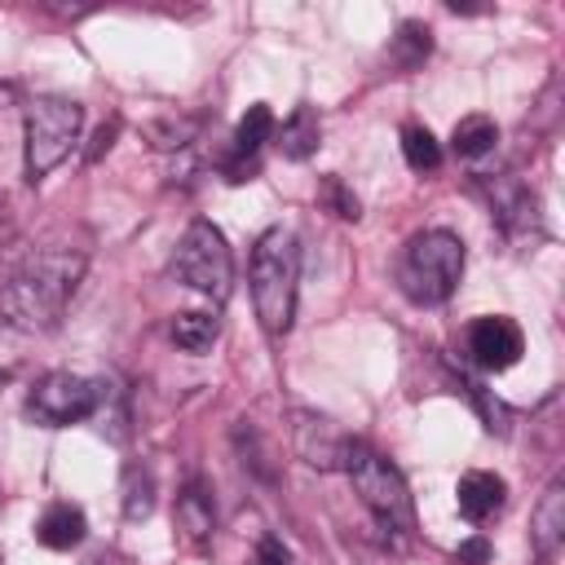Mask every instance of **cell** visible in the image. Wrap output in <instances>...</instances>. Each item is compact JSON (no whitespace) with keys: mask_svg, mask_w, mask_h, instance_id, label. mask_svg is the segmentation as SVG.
I'll return each instance as SVG.
<instances>
[{"mask_svg":"<svg viewBox=\"0 0 565 565\" xmlns=\"http://www.w3.org/2000/svg\"><path fill=\"white\" fill-rule=\"evenodd\" d=\"M79 278H84V256L79 252H66V247L31 252L9 274V282L0 287V318L13 331H26V335L53 331L57 318L66 313Z\"/></svg>","mask_w":565,"mask_h":565,"instance_id":"6da1fadb","label":"cell"},{"mask_svg":"<svg viewBox=\"0 0 565 565\" xmlns=\"http://www.w3.org/2000/svg\"><path fill=\"white\" fill-rule=\"evenodd\" d=\"M296 282H300V238L287 225H269L256 238L252 265H247V287H252V305H256V318H260L265 335H287L291 331Z\"/></svg>","mask_w":565,"mask_h":565,"instance_id":"7a4b0ae2","label":"cell"},{"mask_svg":"<svg viewBox=\"0 0 565 565\" xmlns=\"http://www.w3.org/2000/svg\"><path fill=\"white\" fill-rule=\"evenodd\" d=\"M463 278V243L450 230H424L402 247L397 287L411 305H446Z\"/></svg>","mask_w":565,"mask_h":565,"instance_id":"3957f363","label":"cell"},{"mask_svg":"<svg viewBox=\"0 0 565 565\" xmlns=\"http://www.w3.org/2000/svg\"><path fill=\"white\" fill-rule=\"evenodd\" d=\"M344 472H349V481H353L362 508L375 516L380 530H388V534H411V530H415L411 490H406L402 472H397L380 450H371L366 441H349Z\"/></svg>","mask_w":565,"mask_h":565,"instance_id":"277c9868","label":"cell"},{"mask_svg":"<svg viewBox=\"0 0 565 565\" xmlns=\"http://www.w3.org/2000/svg\"><path fill=\"white\" fill-rule=\"evenodd\" d=\"M84 132V106L71 97H35L22 119L26 141V181H44L79 141Z\"/></svg>","mask_w":565,"mask_h":565,"instance_id":"5b68a950","label":"cell"},{"mask_svg":"<svg viewBox=\"0 0 565 565\" xmlns=\"http://www.w3.org/2000/svg\"><path fill=\"white\" fill-rule=\"evenodd\" d=\"M172 278L190 291H203L207 300H225L234 282V256L225 247V234L212 221H190L172 252Z\"/></svg>","mask_w":565,"mask_h":565,"instance_id":"8992f818","label":"cell"},{"mask_svg":"<svg viewBox=\"0 0 565 565\" xmlns=\"http://www.w3.org/2000/svg\"><path fill=\"white\" fill-rule=\"evenodd\" d=\"M106 388H110L106 380H88V375H75V371H49L26 393V415L35 424H44V428L84 424V419L97 415Z\"/></svg>","mask_w":565,"mask_h":565,"instance_id":"52a82bcc","label":"cell"},{"mask_svg":"<svg viewBox=\"0 0 565 565\" xmlns=\"http://www.w3.org/2000/svg\"><path fill=\"white\" fill-rule=\"evenodd\" d=\"M490 216L499 221V230L512 238V243H539L543 238V212H539V199L512 181V177H494L490 185Z\"/></svg>","mask_w":565,"mask_h":565,"instance_id":"ba28073f","label":"cell"},{"mask_svg":"<svg viewBox=\"0 0 565 565\" xmlns=\"http://www.w3.org/2000/svg\"><path fill=\"white\" fill-rule=\"evenodd\" d=\"M468 353H472V362H477L481 371H508V366L521 362L525 335H521V327H516L512 318L486 313V318H477V322L468 327Z\"/></svg>","mask_w":565,"mask_h":565,"instance_id":"9c48e42d","label":"cell"},{"mask_svg":"<svg viewBox=\"0 0 565 565\" xmlns=\"http://www.w3.org/2000/svg\"><path fill=\"white\" fill-rule=\"evenodd\" d=\"M296 455L318 468V472H331V468H344V455H349V433L335 428V419L327 415H313V411H296Z\"/></svg>","mask_w":565,"mask_h":565,"instance_id":"30bf717a","label":"cell"},{"mask_svg":"<svg viewBox=\"0 0 565 565\" xmlns=\"http://www.w3.org/2000/svg\"><path fill=\"white\" fill-rule=\"evenodd\" d=\"M503 499H508V486L499 472H486V468H472L459 477L455 486V503H459V516L472 521V525H486L490 516L503 512Z\"/></svg>","mask_w":565,"mask_h":565,"instance_id":"8fae6325","label":"cell"},{"mask_svg":"<svg viewBox=\"0 0 565 565\" xmlns=\"http://www.w3.org/2000/svg\"><path fill=\"white\" fill-rule=\"evenodd\" d=\"M84 534H88V521H84V512H79L75 503H49V508L40 512V521H35V539H40L44 547H53V552L79 547Z\"/></svg>","mask_w":565,"mask_h":565,"instance_id":"7c38bea8","label":"cell"},{"mask_svg":"<svg viewBox=\"0 0 565 565\" xmlns=\"http://www.w3.org/2000/svg\"><path fill=\"white\" fill-rule=\"evenodd\" d=\"M530 539H534V552L539 556H552L561 543H565V481H552L534 508V525H530Z\"/></svg>","mask_w":565,"mask_h":565,"instance_id":"4fadbf2b","label":"cell"},{"mask_svg":"<svg viewBox=\"0 0 565 565\" xmlns=\"http://www.w3.org/2000/svg\"><path fill=\"white\" fill-rule=\"evenodd\" d=\"M318 141H322V119L313 106H296L282 119V128H274V146L282 150V159H296V163L309 159L318 150Z\"/></svg>","mask_w":565,"mask_h":565,"instance_id":"5bb4252c","label":"cell"},{"mask_svg":"<svg viewBox=\"0 0 565 565\" xmlns=\"http://www.w3.org/2000/svg\"><path fill=\"white\" fill-rule=\"evenodd\" d=\"M221 335V318L216 313H203V309H185L172 318V344L181 353H207Z\"/></svg>","mask_w":565,"mask_h":565,"instance_id":"9a60e30c","label":"cell"},{"mask_svg":"<svg viewBox=\"0 0 565 565\" xmlns=\"http://www.w3.org/2000/svg\"><path fill=\"white\" fill-rule=\"evenodd\" d=\"M177 525H181L185 539H194V543H203V539L212 534L216 508H212V494H207L203 486H185V490L177 494Z\"/></svg>","mask_w":565,"mask_h":565,"instance_id":"2e32d148","label":"cell"},{"mask_svg":"<svg viewBox=\"0 0 565 565\" xmlns=\"http://www.w3.org/2000/svg\"><path fill=\"white\" fill-rule=\"evenodd\" d=\"M494 141H499V124L490 115H463L450 132V146L459 159H481L494 150Z\"/></svg>","mask_w":565,"mask_h":565,"instance_id":"e0dca14e","label":"cell"},{"mask_svg":"<svg viewBox=\"0 0 565 565\" xmlns=\"http://www.w3.org/2000/svg\"><path fill=\"white\" fill-rule=\"evenodd\" d=\"M274 137V110L265 106V102H256V106H247V115L238 119V128H234V159H256V150L265 146Z\"/></svg>","mask_w":565,"mask_h":565,"instance_id":"ac0fdd59","label":"cell"},{"mask_svg":"<svg viewBox=\"0 0 565 565\" xmlns=\"http://www.w3.org/2000/svg\"><path fill=\"white\" fill-rule=\"evenodd\" d=\"M154 512V472L132 463L124 472V516L128 521H146Z\"/></svg>","mask_w":565,"mask_h":565,"instance_id":"d6986e66","label":"cell"},{"mask_svg":"<svg viewBox=\"0 0 565 565\" xmlns=\"http://www.w3.org/2000/svg\"><path fill=\"white\" fill-rule=\"evenodd\" d=\"M402 154H406V163L415 172H433L441 163V146H437V137L424 124H406L402 128Z\"/></svg>","mask_w":565,"mask_h":565,"instance_id":"ffe728a7","label":"cell"},{"mask_svg":"<svg viewBox=\"0 0 565 565\" xmlns=\"http://www.w3.org/2000/svg\"><path fill=\"white\" fill-rule=\"evenodd\" d=\"M428 49H433L428 26H419V22H402V35H397V44H393L397 62H402V66H419V62L428 57Z\"/></svg>","mask_w":565,"mask_h":565,"instance_id":"44dd1931","label":"cell"},{"mask_svg":"<svg viewBox=\"0 0 565 565\" xmlns=\"http://www.w3.org/2000/svg\"><path fill=\"white\" fill-rule=\"evenodd\" d=\"M455 561L459 565H486L490 561V543L486 539H468V543L455 547Z\"/></svg>","mask_w":565,"mask_h":565,"instance_id":"7402d4cb","label":"cell"},{"mask_svg":"<svg viewBox=\"0 0 565 565\" xmlns=\"http://www.w3.org/2000/svg\"><path fill=\"white\" fill-rule=\"evenodd\" d=\"M327 194L335 199V212H340L344 221H358V199H353V194H344V185H340L335 177L327 181Z\"/></svg>","mask_w":565,"mask_h":565,"instance_id":"603a6c76","label":"cell"},{"mask_svg":"<svg viewBox=\"0 0 565 565\" xmlns=\"http://www.w3.org/2000/svg\"><path fill=\"white\" fill-rule=\"evenodd\" d=\"M252 565H287L282 543H278V539H260V547H256V561H252Z\"/></svg>","mask_w":565,"mask_h":565,"instance_id":"cb8c5ba5","label":"cell"},{"mask_svg":"<svg viewBox=\"0 0 565 565\" xmlns=\"http://www.w3.org/2000/svg\"><path fill=\"white\" fill-rule=\"evenodd\" d=\"M4 384H9V375H4V371H0V388H4Z\"/></svg>","mask_w":565,"mask_h":565,"instance_id":"d4e9b609","label":"cell"}]
</instances>
